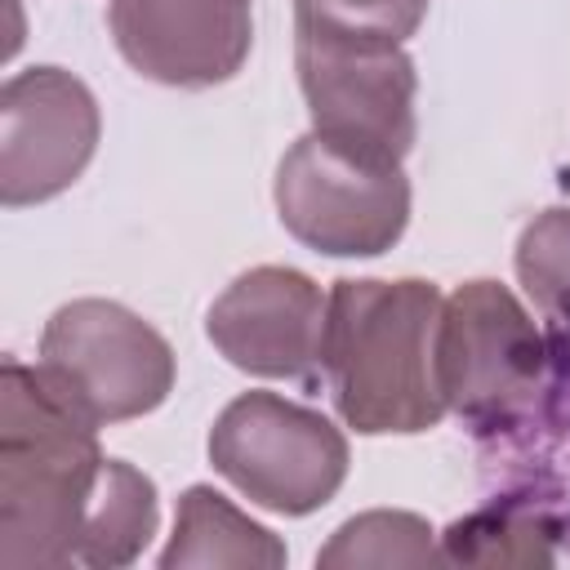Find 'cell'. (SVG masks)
Returning <instances> with one entry per match:
<instances>
[{
  "instance_id": "1",
  "label": "cell",
  "mask_w": 570,
  "mask_h": 570,
  "mask_svg": "<svg viewBox=\"0 0 570 570\" xmlns=\"http://www.w3.org/2000/svg\"><path fill=\"white\" fill-rule=\"evenodd\" d=\"M98 423L40 370H0V566L58 570L80 561L102 476Z\"/></svg>"
},
{
  "instance_id": "2",
  "label": "cell",
  "mask_w": 570,
  "mask_h": 570,
  "mask_svg": "<svg viewBox=\"0 0 570 570\" xmlns=\"http://www.w3.org/2000/svg\"><path fill=\"white\" fill-rule=\"evenodd\" d=\"M441 289L432 281L343 276L325 298L321 379L347 428L361 436H414L441 423L436 321Z\"/></svg>"
},
{
  "instance_id": "3",
  "label": "cell",
  "mask_w": 570,
  "mask_h": 570,
  "mask_svg": "<svg viewBox=\"0 0 570 570\" xmlns=\"http://www.w3.org/2000/svg\"><path fill=\"white\" fill-rule=\"evenodd\" d=\"M548 334L499 281H468L441 303L436 387L472 432L499 436L534 419L548 392Z\"/></svg>"
},
{
  "instance_id": "4",
  "label": "cell",
  "mask_w": 570,
  "mask_h": 570,
  "mask_svg": "<svg viewBox=\"0 0 570 570\" xmlns=\"http://www.w3.org/2000/svg\"><path fill=\"white\" fill-rule=\"evenodd\" d=\"M281 227L330 258L387 254L410 223V178L401 160L303 134L276 165L272 183Z\"/></svg>"
},
{
  "instance_id": "5",
  "label": "cell",
  "mask_w": 570,
  "mask_h": 570,
  "mask_svg": "<svg viewBox=\"0 0 570 570\" xmlns=\"http://www.w3.org/2000/svg\"><path fill=\"white\" fill-rule=\"evenodd\" d=\"M209 463L249 503L307 517L347 476V436L316 410L276 392H240L209 428Z\"/></svg>"
},
{
  "instance_id": "6",
  "label": "cell",
  "mask_w": 570,
  "mask_h": 570,
  "mask_svg": "<svg viewBox=\"0 0 570 570\" xmlns=\"http://www.w3.org/2000/svg\"><path fill=\"white\" fill-rule=\"evenodd\" d=\"M98 428L151 414L174 392V347L156 325L111 298L62 303L36 361Z\"/></svg>"
},
{
  "instance_id": "7",
  "label": "cell",
  "mask_w": 570,
  "mask_h": 570,
  "mask_svg": "<svg viewBox=\"0 0 570 570\" xmlns=\"http://www.w3.org/2000/svg\"><path fill=\"white\" fill-rule=\"evenodd\" d=\"M294 71L316 134L383 160L410 156L419 134V71L401 45H338L294 36Z\"/></svg>"
},
{
  "instance_id": "8",
  "label": "cell",
  "mask_w": 570,
  "mask_h": 570,
  "mask_svg": "<svg viewBox=\"0 0 570 570\" xmlns=\"http://www.w3.org/2000/svg\"><path fill=\"white\" fill-rule=\"evenodd\" d=\"M102 116L85 80L62 67H27L0 89V205L22 209L62 196L98 151Z\"/></svg>"
},
{
  "instance_id": "9",
  "label": "cell",
  "mask_w": 570,
  "mask_h": 570,
  "mask_svg": "<svg viewBox=\"0 0 570 570\" xmlns=\"http://www.w3.org/2000/svg\"><path fill=\"white\" fill-rule=\"evenodd\" d=\"M120 58L169 89H214L232 80L254 45V0H111Z\"/></svg>"
},
{
  "instance_id": "10",
  "label": "cell",
  "mask_w": 570,
  "mask_h": 570,
  "mask_svg": "<svg viewBox=\"0 0 570 570\" xmlns=\"http://www.w3.org/2000/svg\"><path fill=\"white\" fill-rule=\"evenodd\" d=\"M205 334L245 374L312 383L321 374L325 298L294 267H249L209 303Z\"/></svg>"
},
{
  "instance_id": "11",
  "label": "cell",
  "mask_w": 570,
  "mask_h": 570,
  "mask_svg": "<svg viewBox=\"0 0 570 570\" xmlns=\"http://www.w3.org/2000/svg\"><path fill=\"white\" fill-rule=\"evenodd\" d=\"M160 566L165 570H187V566L276 570L285 566V543L267 525L249 521L214 485H187L178 499L174 534H169V548L160 552Z\"/></svg>"
},
{
  "instance_id": "12",
  "label": "cell",
  "mask_w": 570,
  "mask_h": 570,
  "mask_svg": "<svg viewBox=\"0 0 570 570\" xmlns=\"http://www.w3.org/2000/svg\"><path fill=\"white\" fill-rule=\"evenodd\" d=\"M566 521L534 494H503L459 517L441 534V561L450 566H552Z\"/></svg>"
},
{
  "instance_id": "13",
  "label": "cell",
  "mask_w": 570,
  "mask_h": 570,
  "mask_svg": "<svg viewBox=\"0 0 570 570\" xmlns=\"http://www.w3.org/2000/svg\"><path fill=\"white\" fill-rule=\"evenodd\" d=\"M156 521H160V503H156L151 476L125 459H107L98 490H94V503H89L76 566L116 570V566L138 561L156 534Z\"/></svg>"
},
{
  "instance_id": "14",
  "label": "cell",
  "mask_w": 570,
  "mask_h": 570,
  "mask_svg": "<svg viewBox=\"0 0 570 570\" xmlns=\"http://www.w3.org/2000/svg\"><path fill=\"white\" fill-rule=\"evenodd\" d=\"M441 548L432 543V525L414 512H361L334 530V539L316 552V566H436Z\"/></svg>"
},
{
  "instance_id": "15",
  "label": "cell",
  "mask_w": 570,
  "mask_h": 570,
  "mask_svg": "<svg viewBox=\"0 0 570 570\" xmlns=\"http://www.w3.org/2000/svg\"><path fill=\"white\" fill-rule=\"evenodd\" d=\"M517 281L548 321V334L570 338V205L543 209L517 236Z\"/></svg>"
},
{
  "instance_id": "16",
  "label": "cell",
  "mask_w": 570,
  "mask_h": 570,
  "mask_svg": "<svg viewBox=\"0 0 570 570\" xmlns=\"http://www.w3.org/2000/svg\"><path fill=\"white\" fill-rule=\"evenodd\" d=\"M428 0H294V36L338 45H405Z\"/></svg>"
}]
</instances>
